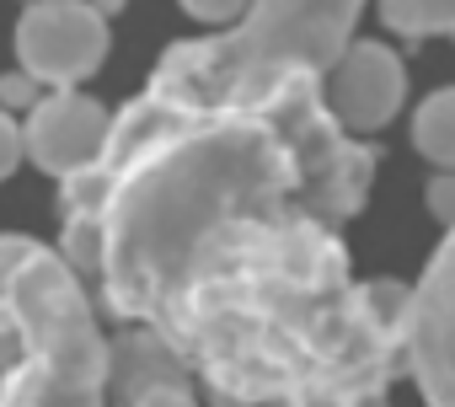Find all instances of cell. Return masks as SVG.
Here are the masks:
<instances>
[{"label":"cell","mask_w":455,"mask_h":407,"mask_svg":"<svg viewBox=\"0 0 455 407\" xmlns=\"http://www.w3.org/2000/svg\"><path fill=\"white\" fill-rule=\"evenodd\" d=\"M113 113L86 97V92H49L28 108V129H22V156H33L38 172L49 177H76L86 166H97L102 145H108Z\"/></svg>","instance_id":"obj_8"},{"label":"cell","mask_w":455,"mask_h":407,"mask_svg":"<svg viewBox=\"0 0 455 407\" xmlns=\"http://www.w3.org/2000/svg\"><path fill=\"white\" fill-rule=\"evenodd\" d=\"M375 150L332 124L322 81L247 108L134 97L65 177V220L97 226V284L214 402L354 407L402 375L412 284H354L343 226Z\"/></svg>","instance_id":"obj_1"},{"label":"cell","mask_w":455,"mask_h":407,"mask_svg":"<svg viewBox=\"0 0 455 407\" xmlns=\"http://www.w3.org/2000/svg\"><path fill=\"white\" fill-rule=\"evenodd\" d=\"M412 145L434 166L455 172V86H439V92H428L418 102V113H412Z\"/></svg>","instance_id":"obj_9"},{"label":"cell","mask_w":455,"mask_h":407,"mask_svg":"<svg viewBox=\"0 0 455 407\" xmlns=\"http://www.w3.org/2000/svg\"><path fill=\"white\" fill-rule=\"evenodd\" d=\"M28 6H38V0H28Z\"/></svg>","instance_id":"obj_18"},{"label":"cell","mask_w":455,"mask_h":407,"mask_svg":"<svg viewBox=\"0 0 455 407\" xmlns=\"http://www.w3.org/2000/svg\"><path fill=\"white\" fill-rule=\"evenodd\" d=\"M364 0H252L231 33L172 44L145 86L177 108H247L284 81H327L354 44Z\"/></svg>","instance_id":"obj_2"},{"label":"cell","mask_w":455,"mask_h":407,"mask_svg":"<svg viewBox=\"0 0 455 407\" xmlns=\"http://www.w3.org/2000/svg\"><path fill=\"white\" fill-rule=\"evenodd\" d=\"M209 407H284V402H209Z\"/></svg>","instance_id":"obj_17"},{"label":"cell","mask_w":455,"mask_h":407,"mask_svg":"<svg viewBox=\"0 0 455 407\" xmlns=\"http://www.w3.org/2000/svg\"><path fill=\"white\" fill-rule=\"evenodd\" d=\"M423 198H428V215L450 231V226H455V172L428 177V193H423Z\"/></svg>","instance_id":"obj_13"},{"label":"cell","mask_w":455,"mask_h":407,"mask_svg":"<svg viewBox=\"0 0 455 407\" xmlns=\"http://www.w3.org/2000/svg\"><path fill=\"white\" fill-rule=\"evenodd\" d=\"M407 97V70L402 54L375 44V38H354L343 49V60L327 70L322 81V108L332 113V124L343 134H375L396 118Z\"/></svg>","instance_id":"obj_6"},{"label":"cell","mask_w":455,"mask_h":407,"mask_svg":"<svg viewBox=\"0 0 455 407\" xmlns=\"http://www.w3.org/2000/svg\"><path fill=\"white\" fill-rule=\"evenodd\" d=\"M108 60V17L92 0H38L17 22V65L22 76L76 92Z\"/></svg>","instance_id":"obj_5"},{"label":"cell","mask_w":455,"mask_h":407,"mask_svg":"<svg viewBox=\"0 0 455 407\" xmlns=\"http://www.w3.org/2000/svg\"><path fill=\"white\" fill-rule=\"evenodd\" d=\"M0 102H12V108H33V102H38L33 76H6V81H0Z\"/></svg>","instance_id":"obj_15"},{"label":"cell","mask_w":455,"mask_h":407,"mask_svg":"<svg viewBox=\"0 0 455 407\" xmlns=\"http://www.w3.org/2000/svg\"><path fill=\"white\" fill-rule=\"evenodd\" d=\"M177 6L193 17V22H214V28H225V22H242V12L252 6V0H177Z\"/></svg>","instance_id":"obj_12"},{"label":"cell","mask_w":455,"mask_h":407,"mask_svg":"<svg viewBox=\"0 0 455 407\" xmlns=\"http://www.w3.org/2000/svg\"><path fill=\"white\" fill-rule=\"evenodd\" d=\"M12 311L28 354L0 380V407H102L108 332L60 252H28L12 279Z\"/></svg>","instance_id":"obj_3"},{"label":"cell","mask_w":455,"mask_h":407,"mask_svg":"<svg viewBox=\"0 0 455 407\" xmlns=\"http://www.w3.org/2000/svg\"><path fill=\"white\" fill-rule=\"evenodd\" d=\"M354 407H391V402H386V391H370V396H359Z\"/></svg>","instance_id":"obj_16"},{"label":"cell","mask_w":455,"mask_h":407,"mask_svg":"<svg viewBox=\"0 0 455 407\" xmlns=\"http://www.w3.org/2000/svg\"><path fill=\"white\" fill-rule=\"evenodd\" d=\"M380 17L402 38H455V0H380Z\"/></svg>","instance_id":"obj_11"},{"label":"cell","mask_w":455,"mask_h":407,"mask_svg":"<svg viewBox=\"0 0 455 407\" xmlns=\"http://www.w3.org/2000/svg\"><path fill=\"white\" fill-rule=\"evenodd\" d=\"M102 407H209V402L193 370L150 327H118L108 338Z\"/></svg>","instance_id":"obj_7"},{"label":"cell","mask_w":455,"mask_h":407,"mask_svg":"<svg viewBox=\"0 0 455 407\" xmlns=\"http://www.w3.org/2000/svg\"><path fill=\"white\" fill-rule=\"evenodd\" d=\"M17 161H22V129H17V118L6 108H0V182L17 172Z\"/></svg>","instance_id":"obj_14"},{"label":"cell","mask_w":455,"mask_h":407,"mask_svg":"<svg viewBox=\"0 0 455 407\" xmlns=\"http://www.w3.org/2000/svg\"><path fill=\"white\" fill-rule=\"evenodd\" d=\"M402 375H412L428 407H455V226L444 231L439 252L412 284L407 332H402Z\"/></svg>","instance_id":"obj_4"},{"label":"cell","mask_w":455,"mask_h":407,"mask_svg":"<svg viewBox=\"0 0 455 407\" xmlns=\"http://www.w3.org/2000/svg\"><path fill=\"white\" fill-rule=\"evenodd\" d=\"M33 247H38V242L0 236V370H12V364L28 354V338H22L17 311H12V279H17V268L28 263V252H33Z\"/></svg>","instance_id":"obj_10"}]
</instances>
